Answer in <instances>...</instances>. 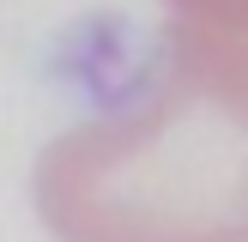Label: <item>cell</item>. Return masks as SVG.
I'll return each mask as SVG.
<instances>
[{"label":"cell","instance_id":"1","mask_svg":"<svg viewBox=\"0 0 248 242\" xmlns=\"http://www.w3.org/2000/svg\"><path fill=\"white\" fill-rule=\"evenodd\" d=\"M164 12L152 85L36 157L55 242H248V12Z\"/></svg>","mask_w":248,"mask_h":242},{"label":"cell","instance_id":"2","mask_svg":"<svg viewBox=\"0 0 248 242\" xmlns=\"http://www.w3.org/2000/svg\"><path fill=\"white\" fill-rule=\"evenodd\" d=\"M164 6H224V12H248V0H164Z\"/></svg>","mask_w":248,"mask_h":242}]
</instances>
